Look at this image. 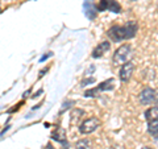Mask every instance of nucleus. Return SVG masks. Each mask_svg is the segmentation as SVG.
Returning a JSON list of instances; mask_svg holds the SVG:
<instances>
[{
    "instance_id": "39448f33",
    "label": "nucleus",
    "mask_w": 158,
    "mask_h": 149,
    "mask_svg": "<svg viewBox=\"0 0 158 149\" xmlns=\"http://www.w3.org/2000/svg\"><path fill=\"white\" fill-rule=\"evenodd\" d=\"M138 31V25L136 21H128L123 25V34H124V40H129L136 36Z\"/></svg>"
},
{
    "instance_id": "a211bd4d",
    "label": "nucleus",
    "mask_w": 158,
    "mask_h": 149,
    "mask_svg": "<svg viewBox=\"0 0 158 149\" xmlns=\"http://www.w3.org/2000/svg\"><path fill=\"white\" fill-rule=\"evenodd\" d=\"M141 149H152V148H149V147H144V148H141Z\"/></svg>"
},
{
    "instance_id": "ddd939ff",
    "label": "nucleus",
    "mask_w": 158,
    "mask_h": 149,
    "mask_svg": "<svg viewBox=\"0 0 158 149\" xmlns=\"http://www.w3.org/2000/svg\"><path fill=\"white\" fill-rule=\"evenodd\" d=\"M99 91H107V90H112L113 88V79H107L103 83H100V86L98 87Z\"/></svg>"
},
{
    "instance_id": "20e7f679",
    "label": "nucleus",
    "mask_w": 158,
    "mask_h": 149,
    "mask_svg": "<svg viewBox=\"0 0 158 149\" xmlns=\"http://www.w3.org/2000/svg\"><path fill=\"white\" fill-rule=\"evenodd\" d=\"M154 99H156V91L150 87H145L144 90L140 92V95H138V100H140L141 104H144V106H148V104L153 103Z\"/></svg>"
},
{
    "instance_id": "9d476101",
    "label": "nucleus",
    "mask_w": 158,
    "mask_h": 149,
    "mask_svg": "<svg viewBox=\"0 0 158 149\" xmlns=\"http://www.w3.org/2000/svg\"><path fill=\"white\" fill-rule=\"evenodd\" d=\"M148 132L152 136H158V120L149 121V124H148Z\"/></svg>"
},
{
    "instance_id": "f257e3e1",
    "label": "nucleus",
    "mask_w": 158,
    "mask_h": 149,
    "mask_svg": "<svg viewBox=\"0 0 158 149\" xmlns=\"http://www.w3.org/2000/svg\"><path fill=\"white\" fill-rule=\"evenodd\" d=\"M132 46L129 44H125V45H121L120 48L115 52L112 57V63L113 66H123L124 63L129 62V58L132 57Z\"/></svg>"
},
{
    "instance_id": "2eb2a0df",
    "label": "nucleus",
    "mask_w": 158,
    "mask_h": 149,
    "mask_svg": "<svg viewBox=\"0 0 158 149\" xmlns=\"http://www.w3.org/2000/svg\"><path fill=\"white\" fill-rule=\"evenodd\" d=\"M92 82H95V78H88V79H86V81L82 82V86H85V84H87V83H92Z\"/></svg>"
},
{
    "instance_id": "1a4fd4ad",
    "label": "nucleus",
    "mask_w": 158,
    "mask_h": 149,
    "mask_svg": "<svg viewBox=\"0 0 158 149\" xmlns=\"http://www.w3.org/2000/svg\"><path fill=\"white\" fill-rule=\"evenodd\" d=\"M52 138H54L56 141H59V143H65L66 141V132L63 128H58L53 133H52Z\"/></svg>"
},
{
    "instance_id": "f8f14e48",
    "label": "nucleus",
    "mask_w": 158,
    "mask_h": 149,
    "mask_svg": "<svg viewBox=\"0 0 158 149\" xmlns=\"http://www.w3.org/2000/svg\"><path fill=\"white\" fill-rule=\"evenodd\" d=\"M75 149H91V143L87 138H82L75 143Z\"/></svg>"
},
{
    "instance_id": "9b49d317",
    "label": "nucleus",
    "mask_w": 158,
    "mask_h": 149,
    "mask_svg": "<svg viewBox=\"0 0 158 149\" xmlns=\"http://www.w3.org/2000/svg\"><path fill=\"white\" fill-rule=\"evenodd\" d=\"M108 11L111 12H115V13H120L121 12V7L120 4L115 0H108Z\"/></svg>"
},
{
    "instance_id": "f3484780",
    "label": "nucleus",
    "mask_w": 158,
    "mask_h": 149,
    "mask_svg": "<svg viewBox=\"0 0 158 149\" xmlns=\"http://www.w3.org/2000/svg\"><path fill=\"white\" fill-rule=\"evenodd\" d=\"M154 103L157 104V107H158V91H156V99H154Z\"/></svg>"
},
{
    "instance_id": "f03ea898",
    "label": "nucleus",
    "mask_w": 158,
    "mask_h": 149,
    "mask_svg": "<svg viewBox=\"0 0 158 149\" xmlns=\"http://www.w3.org/2000/svg\"><path fill=\"white\" fill-rule=\"evenodd\" d=\"M99 127H100V120L98 117H90V119H86L79 126V132L83 133V135H90V133L95 132Z\"/></svg>"
},
{
    "instance_id": "dca6fc26",
    "label": "nucleus",
    "mask_w": 158,
    "mask_h": 149,
    "mask_svg": "<svg viewBox=\"0 0 158 149\" xmlns=\"http://www.w3.org/2000/svg\"><path fill=\"white\" fill-rule=\"evenodd\" d=\"M112 149H125L124 147H121V145H113Z\"/></svg>"
},
{
    "instance_id": "7ed1b4c3",
    "label": "nucleus",
    "mask_w": 158,
    "mask_h": 149,
    "mask_svg": "<svg viewBox=\"0 0 158 149\" xmlns=\"http://www.w3.org/2000/svg\"><path fill=\"white\" fill-rule=\"evenodd\" d=\"M133 71H135V65L133 62H127L121 66L120 71H118V78H120L121 82H128L133 75Z\"/></svg>"
},
{
    "instance_id": "4468645a",
    "label": "nucleus",
    "mask_w": 158,
    "mask_h": 149,
    "mask_svg": "<svg viewBox=\"0 0 158 149\" xmlns=\"http://www.w3.org/2000/svg\"><path fill=\"white\" fill-rule=\"evenodd\" d=\"M108 9V0H100V3H99L98 6V11H106Z\"/></svg>"
},
{
    "instance_id": "6e6552de",
    "label": "nucleus",
    "mask_w": 158,
    "mask_h": 149,
    "mask_svg": "<svg viewBox=\"0 0 158 149\" xmlns=\"http://www.w3.org/2000/svg\"><path fill=\"white\" fill-rule=\"evenodd\" d=\"M145 117L148 121H154L158 120V107H150L145 111Z\"/></svg>"
},
{
    "instance_id": "0eeeda50",
    "label": "nucleus",
    "mask_w": 158,
    "mask_h": 149,
    "mask_svg": "<svg viewBox=\"0 0 158 149\" xmlns=\"http://www.w3.org/2000/svg\"><path fill=\"white\" fill-rule=\"evenodd\" d=\"M110 49H111V44L108 41H103L102 44H99V45L92 50V57L94 58H100L102 56H104V53H107Z\"/></svg>"
},
{
    "instance_id": "423d86ee",
    "label": "nucleus",
    "mask_w": 158,
    "mask_h": 149,
    "mask_svg": "<svg viewBox=\"0 0 158 149\" xmlns=\"http://www.w3.org/2000/svg\"><path fill=\"white\" fill-rule=\"evenodd\" d=\"M107 34H108V37H110L113 42L124 41V34H123V27H120V25L112 27L110 31L107 32Z\"/></svg>"
}]
</instances>
